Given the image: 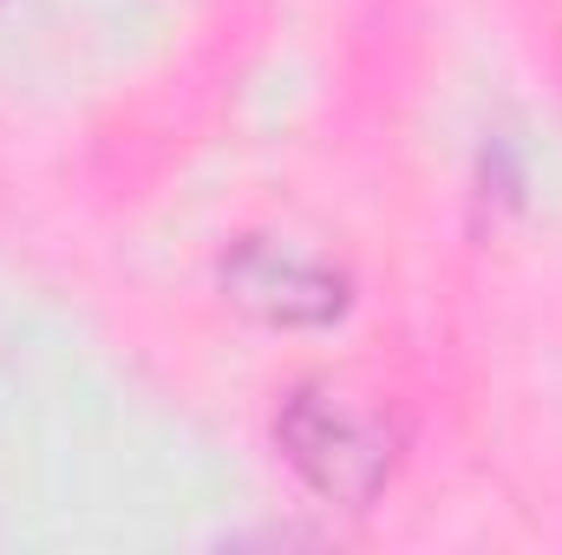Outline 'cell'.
<instances>
[{"instance_id":"1","label":"cell","mask_w":562,"mask_h":555,"mask_svg":"<svg viewBox=\"0 0 562 555\" xmlns=\"http://www.w3.org/2000/svg\"><path fill=\"white\" fill-rule=\"evenodd\" d=\"M281 444L288 457L301 464V477L340 503H360L373 497V484L386 477L393 451H386V431L373 418H360L347 399L334 393H301L288 412H281Z\"/></svg>"}]
</instances>
